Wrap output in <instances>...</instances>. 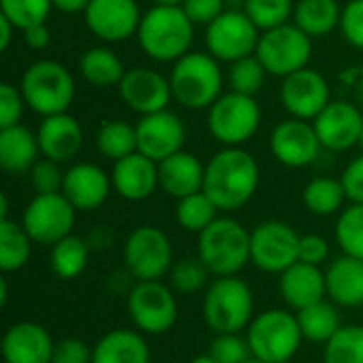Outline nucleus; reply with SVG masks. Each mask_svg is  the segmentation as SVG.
Segmentation results:
<instances>
[{
	"label": "nucleus",
	"mask_w": 363,
	"mask_h": 363,
	"mask_svg": "<svg viewBox=\"0 0 363 363\" xmlns=\"http://www.w3.org/2000/svg\"><path fill=\"white\" fill-rule=\"evenodd\" d=\"M259 166L255 157L240 147H225L215 153L204 170V194L219 211L242 208L257 191Z\"/></svg>",
	"instance_id": "f257e3e1"
},
{
	"label": "nucleus",
	"mask_w": 363,
	"mask_h": 363,
	"mask_svg": "<svg viewBox=\"0 0 363 363\" xmlns=\"http://www.w3.org/2000/svg\"><path fill=\"white\" fill-rule=\"evenodd\" d=\"M196 23L181 4H153L143 13L136 38L147 57L155 62H177L191 51Z\"/></svg>",
	"instance_id": "f03ea898"
},
{
	"label": "nucleus",
	"mask_w": 363,
	"mask_h": 363,
	"mask_svg": "<svg viewBox=\"0 0 363 363\" xmlns=\"http://www.w3.org/2000/svg\"><path fill=\"white\" fill-rule=\"evenodd\" d=\"M198 257L215 277H238L251 262V232L232 217H217L198 234Z\"/></svg>",
	"instance_id": "7ed1b4c3"
},
{
	"label": "nucleus",
	"mask_w": 363,
	"mask_h": 363,
	"mask_svg": "<svg viewBox=\"0 0 363 363\" xmlns=\"http://www.w3.org/2000/svg\"><path fill=\"white\" fill-rule=\"evenodd\" d=\"M168 79L172 98L191 111L211 108L213 102L221 96L223 87L219 60L202 51H189L177 60Z\"/></svg>",
	"instance_id": "20e7f679"
},
{
	"label": "nucleus",
	"mask_w": 363,
	"mask_h": 363,
	"mask_svg": "<svg viewBox=\"0 0 363 363\" xmlns=\"http://www.w3.org/2000/svg\"><path fill=\"white\" fill-rule=\"evenodd\" d=\"M26 106L40 117L66 113L74 100L77 85L70 70L55 60H38L30 64L19 81Z\"/></svg>",
	"instance_id": "39448f33"
},
{
	"label": "nucleus",
	"mask_w": 363,
	"mask_h": 363,
	"mask_svg": "<svg viewBox=\"0 0 363 363\" xmlns=\"http://www.w3.org/2000/svg\"><path fill=\"white\" fill-rule=\"evenodd\" d=\"M255 300L249 283L238 277H217L204 294L202 315L215 334H238L251 325Z\"/></svg>",
	"instance_id": "423d86ee"
},
{
	"label": "nucleus",
	"mask_w": 363,
	"mask_h": 363,
	"mask_svg": "<svg viewBox=\"0 0 363 363\" xmlns=\"http://www.w3.org/2000/svg\"><path fill=\"white\" fill-rule=\"evenodd\" d=\"M247 340L253 357L266 363H283L296 357L304 336L298 315L283 308H272L253 317L247 328Z\"/></svg>",
	"instance_id": "0eeeda50"
},
{
	"label": "nucleus",
	"mask_w": 363,
	"mask_h": 363,
	"mask_svg": "<svg viewBox=\"0 0 363 363\" xmlns=\"http://www.w3.org/2000/svg\"><path fill=\"white\" fill-rule=\"evenodd\" d=\"M262 123V108L253 96L238 91L221 94L208 108V132L225 147H240L255 136Z\"/></svg>",
	"instance_id": "6e6552de"
},
{
	"label": "nucleus",
	"mask_w": 363,
	"mask_h": 363,
	"mask_svg": "<svg viewBox=\"0 0 363 363\" xmlns=\"http://www.w3.org/2000/svg\"><path fill=\"white\" fill-rule=\"evenodd\" d=\"M255 55L268 74L285 79L308 66L313 57V38L296 23H283L262 32Z\"/></svg>",
	"instance_id": "1a4fd4ad"
},
{
	"label": "nucleus",
	"mask_w": 363,
	"mask_h": 363,
	"mask_svg": "<svg viewBox=\"0 0 363 363\" xmlns=\"http://www.w3.org/2000/svg\"><path fill=\"white\" fill-rule=\"evenodd\" d=\"M125 306L134 328L147 336L170 332L179 319V304L172 287L162 281H136L128 294Z\"/></svg>",
	"instance_id": "9d476101"
},
{
	"label": "nucleus",
	"mask_w": 363,
	"mask_h": 363,
	"mask_svg": "<svg viewBox=\"0 0 363 363\" xmlns=\"http://www.w3.org/2000/svg\"><path fill=\"white\" fill-rule=\"evenodd\" d=\"M123 262L136 281H160L172 268V242L164 230L140 225L125 238Z\"/></svg>",
	"instance_id": "9b49d317"
},
{
	"label": "nucleus",
	"mask_w": 363,
	"mask_h": 363,
	"mask_svg": "<svg viewBox=\"0 0 363 363\" xmlns=\"http://www.w3.org/2000/svg\"><path fill=\"white\" fill-rule=\"evenodd\" d=\"M77 221V208L68 202V198L57 194H36L21 217V225L30 234V238L38 245L53 247L62 238L72 234Z\"/></svg>",
	"instance_id": "f8f14e48"
},
{
	"label": "nucleus",
	"mask_w": 363,
	"mask_h": 363,
	"mask_svg": "<svg viewBox=\"0 0 363 363\" xmlns=\"http://www.w3.org/2000/svg\"><path fill=\"white\" fill-rule=\"evenodd\" d=\"M206 49L219 62H236L253 55L259 43V28L245 11L225 9L213 23L206 26Z\"/></svg>",
	"instance_id": "ddd939ff"
},
{
	"label": "nucleus",
	"mask_w": 363,
	"mask_h": 363,
	"mask_svg": "<svg viewBox=\"0 0 363 363\" xmlns=\"http://www.w3.org/2000/svg\"><path fill=\"white\" fill-rule=\"evenodd\" d=\"M300 234L285 221H264L251 232V262L268 274H283L300 262Z\"/></svg>",
	"instance_id": "4468645a"
},
{
	"label": "nucleus",
	"mask_w": 363,
	"mask_h": 363,
	"mask_svg": "<svg viewBox=\"0 0 363 363\" xmlns=\"http://www.w3.org/2000/svg\"><path fill=\"white\" fill-rule=\"evenodd\" d=\"M279 98L291 117L313 121L332 102V91L328 79L319 70L306 66L283 79Z\"/></svg>",
	"instance_id": "2eb2a0df"
},
{
	"label": "nucleus",
	"mask_w": 363,
	"mask_h": 363,
	"mask_svg": "<svg viewBox=\"0 0 363 363\" xmlns=\"http://www.w3.org/2000/svg\"><path fill=\"white\" fill-rule=\"evenodd\" d=\"M143 13L136 0H89L85 23L104 43H121L138 32Z\"/></svg>",
	"instance_id": "dca6fc26"
},
{
	"label": "nucleus",
	"mask_w": 363,
	"mask_h": 363,
	"mask_svg": "<svg viewBox=\"0 0 363 363\" xmlns=\"http://www.w3.org/2000/svg\"><path fill=\"white\" fill-rule=\"evenodd\" d=\"M313 125L325 151H349L362 140L363 113L353 102L332 100L313 119Z\"/></svg>",
	"instance_id": "f3484780"
},
{
	"label": "nucleus",
	"mask_w": 363,
	"mask_h": 363,
	"mask_svg": "<svg viewBox=\"0 0 363 363\" xmlns=\"http://www.w3.org/2000/svg\"><path fill=\"white\" fill-rule=\"evenodd\" d=\"M119 96L125 102V106L138 113L140 117L166 111L170 100H174L170 79L145 66L125 70L119 83Z\"/></svg>",
	"instance_id": "a211bd4d"
},
{
	"label": "nucleus",
	"mask_w": 363,
	"mask_h": 363,
	"mask_svg": "<svg viewBox=\"0 0 363 363\" xmlns=\"http://www.w3.org/2000/svg\"><path fill=\"white\" fill-rule=\"evenodd\" d=\"M185 136H187V130H185L183 119L168 108L160 113L143 115L136 123L138 151L157 164L183 151Z\"/></svg>",
	"instance_id": "6ab92c4d"
},
{
	"label": "nucleus",
	"mask_w": 363,
	"mask_h": 363,
	"mask_svg": "<svg viewBox=\"0 0 363 363\" xmlns=\"http://www.w3.org/2000/svg\"><path fill=\"white\" fill-rule=\"evenodd\" d=\"M321 143L315 132V125L304 119H285L281 121L270 136L272 155L287 168L311 166L321 155Z\"/></svg>",
	"instance_id": "aec40b11"
},
{
	"label": "nucleus",
	"mask_w": 363,
	"mask_h": 363,
	"mask_svg": "<svg viewBox=\"0 0 363 363\" xmlns=\"http://www.w3.org/2000/svg\"><path fill=\"white\" fill-rule=\"evenodd\" d=\"M55 342L47 328L34 321L13 323L2 336L4 363H51Z\"/></svg>",
	"instance_id": "412c9836"
},
{
	"label": "nucleus",
	"mask_w": 363,
	"mask_h": 363,
	"mask_svg": "<svg viewBox=\"0 0 363 363\" xmlns=\"http://www.w3.org/2000/svg\"><path fill=\"white\" fill-rule=\"evenodd\" d=\"M113 189L111 174H106L98 164L79 162L72 164L64 174L62 194L77 211H96L100 208Z\"/></svg>",
	"instance_id": "4be33fe9"
},
{
	"label": "nucleus",
	"mask_w": 363,
	"mask_h": 363,
	"mask_svg": "<svg viewBox=\"0 0 363 363\" xmlns=\"http://www.w3.org/2000/svg\"><path fill=\"white\" fill-rule=\"evenodd\" d=\"M111 181L113 189L121 198L130 202H143L160 187V168L157 162L136 151L128 157L113 162Z\"/></svg>",
	"instance_id": "5701e85b"
},
{
	"label": "nucleus",
	"mask_w": 363,
	"mask_h": 363,
	"mask_svg": "<svg viewBox=\"0 0 363 363\" xmlns=\"http://www.w3.org/2000/svg\"><path fill=\"white\" fill-rule=\"evenodd\" d=\"M36 138H38L40 155L60 164L74 160L83 147L81 123L68 113L43 117L36 130Z\"/></svg>",
	"instance_id": "b1692460"
},
{
	"label": "nucleus",
	"mask_w": 363,
	"mask_h": 363,
	"mask_svg": "<svg viewBox=\"0 0 363 363\" xmlns=\"http://www.w3.org/2000/svg\"><path fill=\"white\" fill-rule=\"evenodd\" d=\"M279 291L283 302L294 308V311H304L328 296V285H325V272H321L319 266L306 264V262H296L291 268H287L281 274L279 281Z\"/></svg>",
	"instance_id": "393cba45"
},
{
	"label": "nucleus",
	"mask_w": 363,
	"mask_h": 363,
	"mask_svg": "<svg viewBox=\"0 0 363 363\" xmlns=\"http://www.w3.org/2000/svg\"><path fill=\"white\" fill-rule=\"evenodd\" d=\"M157 168H160V187L177 200L204 189L206 166H202V162L194 153L179 151L166 157L164 162H160Z\"/></svg>",
	"instance_id": "a878e982"
},
{
	"label": "nucleus",
	"mask_w": 363,
	"mask_h": 363,
	"mask_svg": "<svg viewBox=\"0 0 363 363\" xmlns=\"http://www.w3.org/2000/svg\"><path fill=\"white\" fill-rule=\"evenodd\" d=\"M328 298L336 306H363V259L353 255L336 257L325 270Z\"/></svg>",
	"instance_id": "bb28decb"
},
{
	"label": "nucleus",
	"mask_w": 363,
	"mask_h": 363,
	"mask_svg": "<svg viewBox=\"0 0 363 363\" xmlns=\"http://www.w3.org/2000/svg\"><path fill=\"white\" fill-rule=\"evenodd\" d=\"M91 363H151L143 332L111 330L91 347Z\"/></svg>",
	"instance_id": "cd10ccee"
},
{
	"label": "nucleus",
	"mask_w": 363,
	"mask_h": 363,
	"mask_svg": "<svg viewBox=\"0 0 363 363\" xmlns=\"http://www.w3.org/2000/svg\"><path fill=\"white\" fill-rule=\"evenodd\" d=\"M40 147L36 134L17 123L11 128H0V166L11 174L30 172V168L38 162Z\"/></svg>",
	"instance_id": "c85d7f7f"
},
{
	"label": "nucleus",
	"mask_w": 363,
	"mask_h": 363,
	"mask_svg": "<svg viewBox=\"0 0 363 363\" xmlns=\"http://www.w3.org/2000/svg\"><path fill=\"white\" fill-rule=\"evenodd\" d=\"M342 9L338 0H298L294 9V23L311 38H321L340 26Z\"/></svg>",
	"instance_id": "c756f323"
},
{
	"label": "nucleus",
	"mask_w": 363,
	"mask_h": 363,
	"mask_svg": "<svg viewBox=\"0 0 363 363\" xmlns=\"http://www.w3.org/2000/svg\"><path fill=\"white\" fill-rule=\"evenodd\" d=\"M79 72L94 87H111V85L121 83V79L125 74V68H123V62L119 60V55L113 49H108V47H91L81 55Z\"/></svg>",
	"instance_id": "7c9ffc66"
},
{
	"label": "nucleus",
	"mask_w": 363,
	"mask_h": 363,
	"mask_svg": "<svg viewBox=\"0 0 363 363\" xmlns=\"http://www.w3.org/2000/svg\"><path fill=\"white\" fill-rule=\"evenodd\" d=\"M32 238L26 228L11 219H0V270L4 274L21 270L32 253Z\"/></svg>",
	"instance_id": "2f4dec72"
},
{
	"label": "nucleus",
	"mask_w": 363,
	"mask_h": 363,
	"mask_svg": "<svg viewBox=\"0 0 363 363\" xmlns=\"http://www.w3.org/2000/svg\"><path fill=\"white\" fill-rule=\"evenodd\" d=\"M298 323L302 330V336L311 342L325 345L330 342L336 332L342 328L340 325V313L334 302H317L304 311H298Z\"/></svg>",
	"instance_id": "473e14b6"
},
{
	"label": "nucleus",
	"mask_w": 363,
	"mask_h": 363,
	"mask_svg": "<svg viewBox=\"0 0 363 363\" xmlns=\"http://www.w3.org/2000/svg\"><path fill=\"white\" fill-rule=\"evenodd\" d=\"M96 149L113 162L136 153L138 151L136 125H132L123 119L104 121L96 132Z\"/></svg>",
	"instance_id": "72a5a7b5"
},
{
	"label": "nucleus",
	"mask_w": 363,
	"mask_h": 363,
	"mask_svg": "<svg viewBox=\"0 0 363 363\" xmlns=\"http://www.w3.org/2000/svg\"><path fill=\"white\" fill-rule=\"evenodd\" d=\"M304 206L317 215V217H330L334 213H338L347 200V191L340 179H332V177H317L313 179L302 194Z\"/></svg>",
	"instance_id": "f704fd0d"
},
{
	"label": "nucleus",
	"mask_w": 363,
	"mask_h": 363,
	"mask_svg": "<svg viewBox=\"0 0 363 363\" xmlns=\"http://www.w3.org/2000/svg\"><path fill=\"white\" fill-rule=\"evenodd\" d=\"M89 251L91 249H89L85 238L70 234L51 247L49 264L60 279L70 281V279H77L85 270L87 259H89Z\"/></svg>",
	"instance_id": "c9c22d12"
},
{
	"label": "nucleus",
	"mask_w": 363,
	"mask_h": 363,
	"mask_svg": "<svg viewBox=\"0 0 363 363\" xmlns=\"http://www.w3.org/2000/svg\"><path fill=\"white\" fill-rule=\"evenodd\" d=\"M217 204L202 191L181 198L177 202V221L183 230L200 234L217 219Z\"/></svg>",
	"instance_id": "e433bc0d"
},
{
	"label": "nucleus",
	"mask_w": 363,
	"mask_h": 363,
	"mask_svg": "<svg viewBox=\"0 0 363 363\" xmlns=\"http://www.w3.org/2000/svg\"><path fill=\"white\" fill-rule=\"evenodd\" d=\"M323 363H363V325H342L325 342Z\"/></svg>",
	"instance_id": "4c0bfd02"
},
{
	"label": "nucleus",
	"mask_w": 363,
	"mask_h": 363,
	"mask_svg": "<svg viewBox=\"0 0 363 363\" xmlns=\"http://www.w3.org/2000/svg\"><path fill=\"white\" fill-rule=\"evenodd\" d=\"M294 9H296L294 0H245L242 2V11L259 28V32L289 23V17H294Z\"/></svg>",
	"instance_id": "58836bf2"
},
{
	"label": "nucleus",
	"mask_w": 363,
	"mask_h": 363,
	"mask_svg": "<svg viewBox=\"0 0 363 363\" xmlns=\"http://www.w3.org/2000/svg\"><path fill=\"white\" fill-rule=\"evenodd\" d=\"M266 74L268 72H266L264 64L253 53V55L240 57V60H236V62L230 64L228 83H230L232 91H238V94H245V96H253L255 98V94L266 83Z\"/></svg>",
	"instance_id": "ea45409f"
},
{
	"label": "nucleus",
	"mask_w": 363,
	"mask_h": 363,
	"mask_svg": "<svg viewBox=\"0 0 363 363\" xmlns=\"http://www.w3.org/2000/svg\"><path fill=\"white\" fill-rule=\"evenodd\" d=\"M170 287L179 294H198L208 287L211 270L200 257H183L170 268Z\"/></svg>",
	"instance_id": "a19ab883"
},
{
	"label": "nucleus",
	"mask_w": 363,
	"mask_h": 363,
	"mask_svg": "<svg viewBox=\"0 0 363 363\" xmlns=\"http://www.w3.org/2000/svg\"><path fill=\"white\" fill-rule=\"evenodd\" d=\"M336 240L342 253L363 259V204H351L336 221Z\"/></svg>",
	"instance_id": "79ce46f5"
},
{
	"label": "nucleus",
	"mask_w": 363,
	"mask_h": 363,
	"mask_svg": "<svg viewBox=\"0 0 363 363\" xmlns=\"http://www.w3.org/2000/svg\"><path fill=\"white\" fill-rule=\"evenodd\" d=\"M51 9V0H0V15H4L17 30L45 23Z\"/></svg>",
	"instance_id": "37998d69"
},
{
	"label": "nucleus",
	"mask_w": 363,
	"mask_h": 363,
	"mask_svg": "<svg viewBox=\"0 0 363 363\" xmlns=\"http://www.w3.org/2000/svg\"><path fill=\"white\" fill-rule=\"evenodd\" d=\"M28 174H30V185L36 194H57L62 191L66 170H62L60 162L43 157L30 168Z\"/></svg>",
	"instance_id": "c03bdc74"
},
{
	"label": "nucleus",
	"mask_w": 363,
	"mask_h": 363,
	"mask_svg": "<svg viewBox=\"0 0 363 363\" xmlns=\"http://www.w3.org/2000/svg\"><path fill=\"white\" fill-rule=\"evenodd\" d=\"M211 355L219 363H245L253 357L249 340L240 334H217L211 345Z\"/></svg>",
	"instance_id": "a18cd8bd"
},
{
	"label": "nucleus",
	"mask_w": 363,
	"mask_h": 363,
	"mask_svg": "<svg viewBox=\"0 0 363 363\" xmlns=\"http://www.w3.org/2000/svg\"><path fill=\"white\" fill-rule=\"evenodd\" d=\"M26 100L19 91V87H13L11 83H0V128H11L21 123Z\"/></svg>",
	"instance_id": "49530a36"
},
{
	"label": "nucleus",
	"mask_w": 363,
	"mask_h": 363,
	"mask_svg": "<svg viewBox=\"0 0 363 363\" xmlns=\"http://www.w3.org/2000/svg\"><path fill=\"white\" fill-rule=\"evenodd\" d=\"M342 36L357 49H363V0H351L340 17Z\"/></svg>",
	"instance_id": "de8ad7c7"
},
{
	"label": "nucleus",
	"mask_w": 363,
	"mask_h": 363,
	"mask_svg": "<svg viewBox=\"0 0 363 363\" xmlns=\"http://www.w3.org/2000/svg\"><path fill=\"white\" fill-rule=\"evenodd\" d=\"M181 6L196 26H208L225 11V0H183Z\"/></svg>",
	"instance_id": "09e8293b"
},
{
	"label": "nucleus",
	"mask_w": 363,
	"mask_h": 363,
	"mask_svg": "<svg viewBox=\"0 0 363 363\" xmlns=\"http://www.w3.org/2000/svg\"><path fill=\"white\" fill-rule=\"evenodd\" d=\"M51 363H91V349L79 338H62L55 342Z\"/></svg>",
	"instance_id": "8fccbe9b"
},
{
	"label": "nucleus",
	"mask_w": 363,
	"mask_h": 363,
	"mask_svg": "<svg viewBox=\"0 0 363 363\" xmlns=\"http://www.w3.org/2000/svg\"><path fill=\"white\" fill-rule=\"evenodd\" d=\"M345 191H347V200H351L353 204H363V155L355 157L342 172L340 177Z\"/></svg>",
	"instance_id": "3c124183"
},
{
	"label": "nucleus",
	"mask_w": 363,
	"mask_h": 363,
	"mask_svg": "<svg viewBox=\"0 0 363 363\" xmlns=\"http://www.w3.org/2000/svg\"><path fill=\"white\" fill-rule=\"evenodd\" d=\"M330 255V245L319 234H306L300 238V262L321 266Z\"/></svg>",
	"instance_id": "603ef678"
},
{
	"label": "nucleus",
	"mask_w": 363,
	"mask_h": 363,
	"mask_svg": "<svg viewBox=\"0 0 363 363\" xmlns=\"http://www.w3.org/2000/svg\"><path fill=\"white\" fill-rule=\"evenodd\" d=\"M21 34H23V43H26L32 51H43V49H47L49 43H51V32H49L47 21H45V23L30 26V28L21 30Z\"/></svg>",
	"instance_id": "864d4df0"
},
{
	"label": "nucleus",
	"mask_w": 363,
	"mask_h": 363,
	"mask_svg": "<svg viewBox=\"0 0 363 363\" xmlns=\"http://www.w3.org/2000/svg\"><path fill=\"white\" fill-rule=\"evenodd\" d=\"M87 245L91 251H106L113 245V232L106 225H96L89 234H87Z\"/></svg>",
	"instance_id": "5fc2aeb1"
},
{
	"label": "nucleus",
	"mask_w": 363,
	"mask_h": 363,
	"mask_svg": "<svg viewBox=\"0 0 363 363\" xmlns=\"http://www.w3.org/2000/svg\"><path fill=\"white\" fill-rule=\"evenodd\" d=\"M53 9L62 11V13H85L89 0H51Z\"/></svg>",
	"instance_id": "6e6d98bb"
},
{
	"label": "nucleus",
	"mask_w": 363,
	"mask_h": 363,
	"mask_svg": "<svg viewBox=\"0 0 363 363\" xmlns=\"http://www.w3.org/2000/svg\"><path fill=\"white\" fill-rule=\"evenodd\" d=\"M15 30H17V28H15L4 15H0V51H6V49H9Z\"/></svg>",
	"instance_id": "4d7b16f0"
},
{
	"label": "nucleus",
	"mask_w": 363,
	"mask_h": 363,
	"mask_svg": "<svg viewBox=\"0 0 363 363\" xmlns=\"http://www.w3.org/2000/svg\"><path fill=\"white\" fill-rule=\"evenodd\" d=\"M353 85H355V98H357V102H359V108H363V77L362 79H357Z\"/></svg>",
	"instance_id": "13d9d810"
},
{
	"label": "nucleus",
	"mask_w": 363,
	"mask_h": 363,
	"mask_svg": "<svg viewBox=\"0 0 363 363\" xmlns=\"http://www.w3.org/2000/svg\"><path fill=\"white\" fill-rule=\"evenodd\" d=\"M0 289H2V294H0V304L4 306V304H6V300H9V287H6V279H0Z\"/></svg>",
	"instance_id": "bf43d9fd"
},
{
	"label": "nucleus",
	"mask_w": 363,
	"mask_h": 363,
	"mask_svg": "<svg viewBox=\"0 0 363 363\" xmlns=\"http://www.w3.org/2000/svg\"><path fill=\"white\" fill-rule=\"evenodd\" d=\"M189 363H219V362L208 353V355H198V357H194Z\"/></svg>",
	"instance_id": "052dcab7"
},
{
	"label": "nucleus",
	"mask_w": 363,
	"mask_h": 363,
	"mask_svg": "<svg viewBox=\"0 0 363 363\" xmlns=\"http://www.w3.org/2000/svg\"><path fill=\"white\" fill-rule=\"evenodd\" d=\"M155 4H183V0H153Z\"/></svg>",
	"instance_id": "680f3d73"
},
{
	"label": "nucleus",
	"mask_w": 363,
	"mask_h": 363,
	"mask_svg": "<svg viewBox=\"0 0 363 363\" xmlns=\"http://www.w3.org/2000/svg\"><path fill=\"white\" fill-rule=\"evenodd\" d=\"M245 363H266V362H262V359H257V357H251L249 362H245Z\"/></svg>",
	"instance_id": "e2e57ef3"
},
{
	"label": "nucleus",
	"mask_w": 363,
	"mask_h": 363,
	"mask_svg": "<svg viewBox=\"0 0 363 363\" xmlns=\"http://www.w3.org/2000/svg\"><path fill=\"white\" fill-rule=\"evenodd\" d=\"M359 145H362V149H363V130H362V140H359Z\"/></svg>",
	"instance_id": "0e129e2a"
},
{
	"label": "nucleus",
	"mask_w": 363,
	"mask_h": 363,
	"mask_svg": "<svg viewBox=\"0 0 363 363\" xmlns=\"http://www.w3.org/2000/svg\"><path fill=\"white\" fill-rule=\"evenodd\" d=\"M283 363H291V362H283Z\"/></svg>",
	"instance_id": "69168bd1"
},
{
	"label": "nucleus",
	"mask_w": 363,
	"mask_h": 363,
	"mask_svg": "<svg viewBox=\"0 0 363 363\" xmlns=\"http://www.w3.org/2000/svg\"><path fill=\"white\" fill-rule=\"evenodd\" d=\"M308 363H317V362H308Z\"/></svg>",
	"instance_id": "338daca9"
}]
</instances>
